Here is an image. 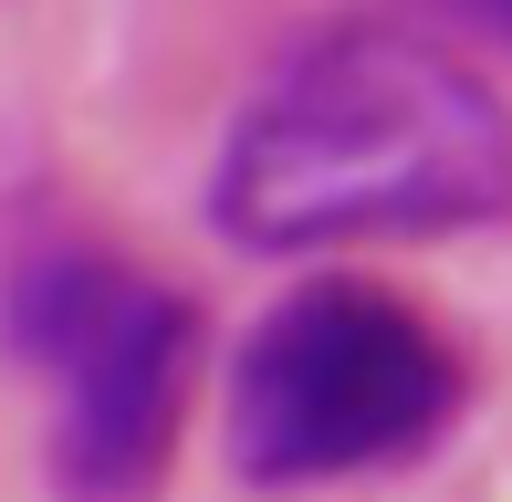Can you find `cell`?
<instances>
[{
    "mask_svg": "<svg viewBox=\"0 0 512 502\" xmlns=\"http://www.w3.org/2000/svg\"><path fill=\"white\" fill-rule=\"evenodd\" d=\"M512 210V116L481 63L418 21L304 32L209 157V220L262 262L429 241Z\"/></svg>",
    "mask_w": 512,
    "mask_h": 502,
    "instance_id": "6da1fadb",
    "label": "cell"
},
{
    "mask_svg": "<svg viewBox=\"0 0 512 502\" xmlns=\"http://www.w3.org/2000/svg\"><path fill=\"white\" fill-rule=\"evenodd\" d=\"M460 419V346L387 283L314 272L230 356V471L251 492H314L398 471Z\"/></svg>",
    "mask_w": 512,
    "mask_h": 502,
    "instance_id": "7a4b0ae2",
    "label": "cell"
},
{
    "mask_svg": "<svg viewBox=\"0 0 512 502\" xmlns=\"http://www.w3.org/2000/svg\"><path fill=\"white\" fill-rule=\"evenodd\" d=\"M0 335L53 377V471L63 502H157L199 398V304L105 241H32L0 272Z\"/></svg>",
    "mask_w": 512,
    "mask_h": 502,
    "instance_id": "3957f363",
    "label": "cell"
},
{
    "mask_svg": "<svg viewBox=\"0 0 512 502\" xmlns=\"http://www.w3.org/2000/svg\"><path fill=\"white\" fill-rule=\"evenodd\" d=\"M471 21H481L492 42H512V0H492V11H471Z\"/></svg>",
    "mask_w": 512,
    "mask_h": 502,
    "instance_id": "277c9868",
    "label": "cell"
}]
</instances>
